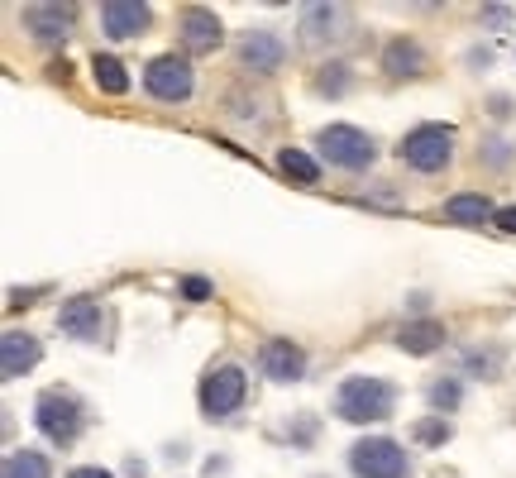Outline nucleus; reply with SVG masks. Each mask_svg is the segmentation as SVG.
I'll return each mask as SVG.
<instances>
[{"mask_svg":"<svg viewBox=\"0 0 516 478\" xmlns=\"http://www.w3.org/2000/svg\"><path fill=\"white\" fill-rule=\"evenodd\" d=\"M344 24L349 20H344L340 5H306V15H301V34H306L311 44H330Z\"/></svg>","mask_w":516,"mask_h":478,"instance_id":"nucleus-17","label":"nucleus"},{"mask_svg":"<svg viewBox=\"0 0 516 478\" xmlns=\"http://www.w3.org/2000/svg\"><path fill=\"white\" fill-rule=\"evenodd\" d=\"M225 39V29H220V15L206 10V5H192L187 15H182V48L187 53H215Z\"/></svg>","mask_w":516,"mask_h":478,"instance_id":"nucleus-13","label":"nucleus"},{"mask_svg":"<svg viewBox=\"0 0 516 478\" xmlns=\"http://www.w3.org/2000/svg\"><path fill=\"white\" fill-rule=\"evenodd\" d=\"M445 216L459 220V225H483V220L493 216V201L488 196H478V192H459L445 201Z\"/></svg>","mask_w":516,"mask_h":478,"instance_id":"nucleus-19","label":"nucleus"},{"mask_svg":"<svg viewBox=\"0 0 516 478\" xmlns=\"http://www.w3.org/2000/svg\"><path fill=\"white\" fill-rule=\"evenodd\" d=\"M58 330L72 335V340H101L106 311H101L96 297H72V302H63V311H58Z\"/></svg>","mask_w":516,"mask_h":478,"instance_id":"nucleus-11","label":"nucleus"},{"mask_svg":"<svg viewBox=\"0 0 516 478\" xmlns=\"http://www.w3.org/2000/svg\"><path fill=\"white\" fill-rule=\"evenodd\" d=\"M507 15H512V5H488V10H483L488 24H507Z\"/></svg>","mask_w":516,"mask_h":478,"instance_id":"nucleus-28","label":"nucleus"},{"mask_svg":"<svg viewBox=\"0 0 516 478\" xmlns=\"http://www.w3.org/2000/svg\"><path fill=\"white\" fill-rule=\"evenodd\" d=\"M383 72L392 82H407V77H421L426 72V48L416 39H392L383 53Z\"/></svg>","mask_w":516,"mask_h":478,"instance_id":"nucleus-15","label":"nucleus"},{"mask_svg":"<svg viewBox=\"0 0 516 478\" xmlns=\"http://www.w3.org/2000/svg\"><path fill=\"white\" fill-rule=\"evenodd\" d=\"M244 397H249V383H244V369H235V364H220L201 378V416H211V421L235 416L244 407Z\"/></svg>","mask_w":516,"mask_h":478,"instance_id":"nucleus-7","label":"nucleus"},{"mask_svg":"<svg viewBox=\"0 0 516 478\" xmlns=\"http://www.w3.org/2000/svg\"><path fill=\"white\" fill-rule=\"evenodd\" d=\"M411 435H416V445L435 450V445H445V440H450V421H445V416H421V421L411 426Z\"/></svg>","mask_w":516,"mask_h":478,"instance_id":"nucleus-24","label":"nucleus"},{"mask_svg":"<svg viewBox=\"0 0 516 478\" xmlns=\"http://www.w3.org/2000/svg\"><path fill=\"white\" fill-rule=\"evenodd\" d=\"M34 421H39V431L53 440V445H72L77 435H82V402L72 397L67 388H48L39 397V407H34Z\"/></svg>","mask_w":516,"mask_h":478,"instance_id":"nucleus-5","label":"nucleus"},{"mask_svg":"<svg viewBox=\"0 0 516 478\" xmlns=\"http://www.w3.org/2000/svg\"><path fill=\"white\" fill-rule=\"evenodd\" d=\"M48 474H53V464H48V455H39V450L5 455V478H48Z\"/></svg>","mask_w":516,"mask_h":478,"instance_id":"nucleus-21","label":"nucleus"},{"mask_svg":"<svg viewBox=\"0 0 516 478\" xmlns=\"http://www.w3.org/2000/svg\"><path fill=\"white\" fill-rule=\"evenodd\" d=\"M39 359H43V345L34 340V335H24V330H5V340H0V369H5V378L29 373Z\"/></svg>","mask_w":516,"mask_h":478,"instance_id":"nucleus-14","label":"nucleus"},{"mask_svg":"<svg viewBox=\"0 0 516 478\" xmlns=\"http://www.w3.org/2000/svg\"><path fill=\"white\" fill-rule=\"evenodd\" d=\"M144 91H149L153 101H168V106H182V101H192L196 91V72L187 58H177V53H163V58H153L144 67Z\"/></svg>","mask_w":516,"mask_h":478,"instance_id":"nucleus-6","label":"nucleus"},{"mask_svg":"<svg viewBox=\"0 0 516 478\" xmlns=\"http://www.w3.org/2000/svg\"><path fill=\"white\" fill-rule=\"evenodd\" d=\"M72 5H24V29L29 39L43 48H63V39L72 34Z\"/></svg>","mask_w":516,"mask_h":478,"instance_id":"nucleus-8","label":"nucleus"},{"mask_svg":"<svg viewBox=\"0 0 516 478\" xmlns=\"http://www.w3.org/2000/svg\"><path fill=\"white\" fill-rule=\"evenodd\" d=\"M397 345L407 349V354H435V349L445 345V321H430V316L407 321V326L397 330Z\"/></svg>","mask_w":516,"mask_h":478,"instance_id":"nucleus-16","label":"nucleus"},{"mask_svg":"<svg viewBox=\"0 0 516 478\" xmlns=\"http://www.w3.org/2000/svg\"><path fill=\"white\" fill-rule=\"evenodd\" d=\"M469 373H478V378H497V364L488 359V354H478V349H473V354H469Z\"/></svg>","mask_w":516,"mask_h":478,"instance_id":"nucleus-26","label":"nucleus"},{"mask_svg":"<svg viewBox=\"0 0 516 478\" xmlns=\"http://www.w3.org/2000/svg\"><path fill=\"white\" fill-rule=\"evenodd\" d=\"M349 469L354 478H407L411 464H407V450L387 435H364L354 450H349Z\"/></svg>","mask_w":516,"mask_h":478,"instance_id":"nucleus-4","label":"nucleus"},{"mask_svg":"<svg viewBox=\"0 0 516 478\" xmlns=\"http://www.w3.org/2000/svg\"><path fill=\"white\" fill-rule=\"evenodd\" d=\"M153 10L144 0H106L101 5V29H106L110 39H139L144 29H149Z\"/></svg>","mask_w":516,"mask_h":478,"instance_id":"nucleus-10","label":"nucleus"},{"mask_svg":"<svg viewBox=\"0 0 516 478\" xmlns=\"http://www.w3.org/2000/svg\"><path fill=\"white\" fill-rule=\"evenodd\" d=\"M278 168L292 177V182H306V187H311V182H321V168H316V158H311V153H301V149H282V153H278Z\"/></svg>","mask_w":516,"mask_h":478,"instance_id":"nucleus-22","label":"nucleus"},{"mask_svg":"<svg viewBox=\"0 0 516 478\" xmlns=\"http://www.w3.org/2000/svg\"><path fill=\"white\" fill-rule=\"evenodd\" d=\"M91 77H96V87L106 91V96H125L129 91V72L115 53H96L91 58Z\"/></svg>","mask_w":516,"mask_h":478,"instance_id":"nucleus-18","label":"nucleus"},{"mask_svg":"<svg viewBox=\"0 0 516 478\" xmlns=\"http://www.w3.org/2000/svg\"><path fill=\"white\" fill-rule=\"evenodd\" d=\"M430 407L445 416V412H459V402H464V388H459V378H435L430 383Z\"/></svg>","mask_w":516,"mask_h":478,"instance_id":"nucleus-23","label":"nucleus"},{"mask_svg":"<svg viewBox=\"0 0 516 478\" xmlns=\"http://www.w3.org/2000/svg\"><path fill=\"white\" fill-rule=\"evenodd\" d=\"M497 225H502V230H507V235H516V206H502V211H497Z\"/></svg>","mask_w":516,"mask_h":478,"instance_id":"nucleus-27","label":"nucleus"},{"mask_svg":"<svg viewBox=\"0 0 516 478\" xmlns=\"http://www.w3.org/2000/svg\"><path fill=\"white\" fill-rule=\"evenodd\" d=\"M211 292H215L211 278H201V273H187V278H182V297H187V302H206Z\"/></svg>","mask_w":516,"mask_h":478,"instance_id":"nucleus-25","label":"nucleus"},{"mask_svg":"<svg viewBox=\"0 0 516 478\" xmlns=\"http://www.w3.org/2000/svg\"><path fill=\"white\" fill-rule=\"evenodd\" d=\"M316 149L325 153L330 168H344V173H364V168H373V158H378V144L359 125H330V130H321Z\"/></svg>","mask_w":516,"mask_h":478,"instance_id":"nucleus-2","label":"nucleus"},{"mask_svg":"<svg viewBox=\"0 0 516 478\" xmlns=\"http://www.w3.org/2000/svg\"><path fill=\"white\" fill-rule=\"evenodd\" d=\"M316 91L321 96H349V82H354V72H349V63L344 58H330V63H321L316 67Z\"/></svg>","mask_w":516,"mask_h":478,"instance_id":"nucleus-20","label":"nucleus"},{"mask_svg":"<svg viewBox=\"0 0 516 478\" xmlns=\"http://www.w3.org/2000/svg\"><path fill=\"white\" fill-rule=\"evenodd\" d=\"M397 407V392L392 383L383 378H368V373H354V378H344L340 392H335V412L344 421H354V426H373V421H387Z\"/></svg>","mask_w":516,"mask_h":478,"instance_id":"nucleus-1","label":"nucleus"},{"mask_svg":"<svg viewBox=\"0 0 516 478\" xmlns=\"http://www.w3.org/2000/svg\"><path fill=\"white\" fill-rule=\"evenodd\" d=\"M67 478H115V474H106V469H72Z\"/></svg>","mask_w":516,"mask_h":478,"instance_id":"nucleus-29","label":"nucleus"},{"mask_svg":"<svg viewBox=\"0 0 516 478\" xmlns=\"http://www.w3.org/2000/svg\"><path fill=\"white\" fill-rule=\"evenodd\" d=\"M235 53H239V63L254 67V72H278L287 44H282L278 34H268V29H244L235 39Z\"/></svg>","mask_w":516,"mask_h":478,"instance_id":"nucleus-9","label":"nucleus"},{"mask_svg":"<svg viewBox=\"0 0 516 478\" xmlns=\"http://www.w3.org/2000/svg\"><path fill=\"white\" fill-rule=\"evenodd\" d=\"M258 369L268 373L273 383H297L301 373H306V354H301V345H292V340H263Z\"/></svg>","mask_w":516,"mask_h":478,"instance_id":"nucleus-12","label":"nucleus"},{"mask_svg":"<svg viewBox=\"0 0 516 478\" xmlns=\"http://www.w3.org/2000/svg\"><path fill=\"white\" fill-rule=\"evenodd\" d=\"M402 163L416 168V173H440L450 168V153H454V130L450 125H416V130L397 144Z\"/></svg>","mask_w":516,"mask_h":478,"instance_id":"nucleus-3","label":"nucleus"}]
</instances>
